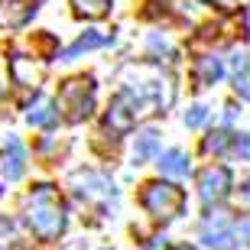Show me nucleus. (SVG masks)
<instances>
[{"label": "nucleus", "instance_id": "nucleus-20", "mask_svg": "<svg viewBox=\"0 0 250 250\" xmlns=\"http://www.w3.org/2000/svg\"><path fill=\"white\" fill-rule=\"evenodd\" d=\"M244 202H250V179L244 182Z\"/></svg>", "mask_w": 250, "mask_h": 250}, {"label": "nucleus", "instance_id": "nucleus-5", "mask_svg": "<svg viewBox=\"0 0 250 250\" xmlns=\"http://www.w3.org/2000/svg\"><path fill=\"white\" fill-rule=\"evenodd\" d=\"M39 0H0V29H20L36 17Z\"/></svg>", "mask_w": 250, "mask_h": 250}, {"label": "nucleus", "instance_id": "nucleus-21", "mask_svg": "<svg viewBox=\"0 0 250 250\" xmlns=\"http://www.w3.org/2000/svg\"><path fill=\"white\" fill-rule=\"evenodd\" d=\"M214 3H228V0H214Z\"/></svg>", "mask_w": 250, "mask_h": 250}, {"label": "nucleus", "instance_id": "nucleus-3", "mask_svg": "<svg viewBox=\"0 0 250 250\" xmlns=\"http://www.w3.org/2000/svg\"><path fill=\"white\" fill-rule=\"evenodd\" d=\"M94 107V82L91 78H68L59 91V111H65V121L78 124L84 121Z\"/></svg>", "mask_w": 250, "mask_h": 250}, {"label": "nucleus", "instance_id": "nucleus-12", "mask_svg": "<svg viewBox=\"0 0 250 250\" xmlns=\"http://www.w3.org/2000/svg\"><path fill=\"white\" fill-rule=\"evenodd\" d=\"M156 143H159V133L153 127H149V130H140V133H137V143H133V159H137V163H146V159L156 153Z\"/></svg>", "mask_w": 250, "mask_h": 250}, {"label": "nucleus", "instance_id": "nucleus-10", "mask_svg": "<svg viewBox=\"0 0 250 250\" xmlns=\"http://www.w3.org/2000/svg\"><path fill=\"white\" fill-rule=\"evenodd\" d=\"M221 59L218 56H205L198 59V65H195V78H198V88H205V84H214L218 78H221Z\"/></svg>", "mask_w": 250, "mask_h": 250}, {"label": "nucleus", "instance_id": "nucleus-8", "mask_svg": "<svg viewBox=\"0 0 250 250\" xmlns=\"http://www.w3.org/2000/svg\"><path fill=\"white\" fill-rule=\"evenodd\" d=\"M23 163H26V156H23L20 140L7 137V143H3V176L7 179H20L23 176Z\"/></svg>", "mask_w": 250, "mask_h": 250}, {"label": "nucleus", "instance_id": "nucleus-9", "mask_svg": "<svg viewBox=\"0 0 250 250\" xmlns=\"http://www.w3.org/2000/svg\"><path fill=\"white\" fill-rule=\"evenodd\" d=\"M159 169H163V176H188V156L182 153V149H169V153H163L159 156Z\"/></svg>", "mask_w": 250, "mask_h": 250}, {"label": "nucleus", "instance_id": "nucleus-14", "mask_svg": "<svg viewBox=\"0 0 250 250\" xmlns=\"http://www.w3.org/2000/svg\"><path fill=\"white\" fill-rule=\"evenodd\" d=\"M72 7L88 20H98V17H107L111 10V0H72Z\"/></svg>", "mask_w": 250, "mask_h": 250}, {"label": "nucleus", "instance_id": "nucleus-17", "mask_svg": "<svg viewBox=\"0 0 250 250\" xmlns=\"http://www.w3.org/2000/svg\"><path fill=\"white\" fill-rule=\"evenodd\" d=\"M205 117H208V111H205L202 104H198V107H192V111L186 114V124H188V127H202Z\"/></svg>", "mask_w": 250, "mask_h": 250}, {"label": "nucleus", "instance_id": "nucleus-11", "mask_svg": "<svg viewBox=\"0 0 250 250\" xmlns=\"http://www.w3.org/2000/svg\"><path fill=\"white\" fill-rule=\"evenodd\" d=\"M26 121L33 124V127H56L59 111H56V104H49V101H36L33 107H29Z\"/></svg>", "mask_w": 250, "mask_h": 250}, {"label": "nucleus", "instance_id": "nucleus-4", "mask_svg": "<svg viewBox=\"0 0 250 250\" xmlns=\"http://www.w3.org/2000/svg\"><path fill=\"white\" fill-rule=\"evenodd\" d=\"M228 188H231V172L224 166H208L202 176H198V195H202L205 205L221 202L224 195H228Z\"/></svg>", "mask_w": 250, "mask_h": 250}, {"label": "nucleus", "instance_id": "nucleus-18", "mask_svg": "<svg viewBox=\"0 0 250 250\" xmlns=\"http://www.w3.org/2000/svg\"><path fill=\"white\" fill-rule=\"evenodd\" d=\"M234 146H237V153H241L244 159H250V137H237V143H234Z\"/></svg>", "mask_w": 250, "mask_h": 250}, {"label": "nucleus", "instance_id": "nucleus-19", "mask_svg": "<svg viewBox=\"0 0 250 250\" xmlns=\"http://www.w3.org/2000/svg\"><path fill=\"white\" fill-rule=\"evenodd\" d=\"M166 250H195V247H188V244H172V247H166Z\"/></svg>", "mask_w": 250, "mask_h": 250}, {"label": "nucleus", "instance_id": "nucleus-2", "mask_svg": "<svg viewBox=\"0 0 250 250\" xmlns=\"http://www.w3.org/2000/svg\"><path fill=\"white\" fill-rule=\"evenodd\" d=\"M140 205H143L156 221H172V218L182 211L186 195H182V188L169 186V182H149V186H143V192H140Z\"/></svg>", "mask_w": 250, "mask_h": 250}, {"label": "nucleus", "instance_id": "nucleus-1", "mask_svg": "<svg viewBox=\"0 0 250 250\" xmlns=\"http://www.w3.org/2000/svg\"><path fill=\"white\" fill-rule=\"evenodd\" d=\"M26 221L39 241H56L65 231V208L52 186H36L26 205Z\"/></svg>", "mask_w": 250, "mask_h": 250}, {"label": "nucleus", "instance_id": "nucleus-15", "mask_svg": "<svg viewBox=\"0 0 250 250\" xmlns=\"http://www.w3.org/2000/svg\"><path fill=\"white\" fill-rule=\"evenodd\" d=\"M107 39L104 36H98V33H84L78 42H72V46L62 52V59H75V56H82V52H88V49H98V46H104Z\"/></svg>", "mask_w": 250, "mask_h": 250}, {"label": "nucleus", "instance_id": "nucleus-16", "mask_svg": "<svg viewBox=\"0 0 250 250\" xmlns=\"http://www.w3.org/2000/svg\"><path fill=\"white\" fill-rule=\"evenodd\" d=\"M231 143H237V140H231V133H228V130H214L211 137L205 140V149H208V153H228V149H231Z\"/></svg>", "mask_w": 250, "mask_h": 250}, {"label": "nucleus", "instance_id": "nucleus-7", "mask_svg": "<svg viewBox=\"0 0 250 250\" xmlns=\"http://www.w3.org/2000/svg\"><path fill=\"white\" fill-rule=\"evenodd\" d=\"M10 72H13V82H17V84H23V88H39L42 75H46V65L33 68V59L13 56V59H10Z\"/></svg>", "mask_w": 250, "mask_h": 250}, {"label": "nucleus", "instance_id": "nucleus-6", "mask_svg": "<svg viewBox=\"0 0 250 250\" xmlns=\"http://www.w3.org/2000/svg\"><path fill=\"white\" fill-rule=\"evenodd\" d=\"M234 234H237V228H234L228 218H214V221H208L205 224V244L208 247H214V250H228L234 244Z\"/></svg>", "mask_w": 250, "mask_h": 250}, {"label": "nucleus", "instance_id": "nucleus-13", "mask_svg": "<svg viewBox=\"0 0 250 250\" xmlns=\"http://www.w3.org/2000/svg\"><path fill=\"white\" fill-rule=\"evenodd\" d=\"M234 88L244 101H250V56H234Z\"/></svg>", "mask_w": 250, "mask_h": 250}]
</instances>
